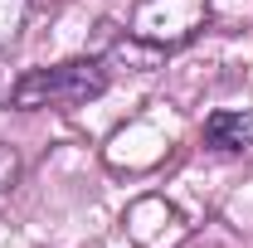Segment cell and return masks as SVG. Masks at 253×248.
Wrapping results in <instances>:
<instances>
[{
	"instance_id": "obj_1",
	"label": "cell",
	"mask_w": 253,
	"mask_h": 248,
	"mask_svg": "<svg viewBox=\"0 0 253 248\" xmlns=\"http://www.w3.org/2000/svg\"><path fill=\"white\" fill-rule=\"evenodd\" d=\"M107 88V68L97 59H68L54 68H30L25 78H15L10 102L15 107H78Z\"/></svg>"
},
{
	"instance_id": "obj_2",
	"label": "cell",
	"mask_w": 253,
	"mask_h": 248,
	"mask_svg": "<svg viewBox=\"0 0 253 248\" xmlns=\"http://www.w3.org/2000/svg\"><path fill=\"white\" fill-rule=\"evenodd\" d=\"M210 0H136L131 10V39L151 49H175L205 30Z\"/></svg>"
},
{
	"instance_id": "obj_3",
	"label": "cell",
	"mask_w": 253,
	"mask_h": 248,
	"mask_svg": "<svg viewBox=\"0 0 253 248\" xmlns=\"http://www.w3.org/2000/svg\"><path fill=\"white\" fill-rule=\"evenodd\" d=\"M205 146H214L224 156H239L253 146V122L244 112H214L210 122H205Z\"/></svg>"
},
{
	"instance_id": "obj_4",
	"label": "cell",
	"mask_w": 253,
	"mask_h": 248,
	"mask_svg": "<svg viewBox=\"0 0 253 248\" xmlns=\"http://www.w3.org/2000/svg\"><path fill=\"white\" fill-rule=\"evenodd\" d=\"M25 20H30V0H0V49L20 39Z\"/></svg>"
},
{
	"instance_id": "obj_5",
	"label": "cell",
	"mask_w": 253,
	"mask_h": 248,
	"mask_svg": "<svg viewBox=\"0 0 253 248\" xmlns=\"http://www.w3.org/2000/svg\"><path fill=\"white\" fill-rule=\"evenodd\" d=\"M15 175H20V156L10 151V146H0V190L15 185Z\"/></svg>"
}]
</instances>
